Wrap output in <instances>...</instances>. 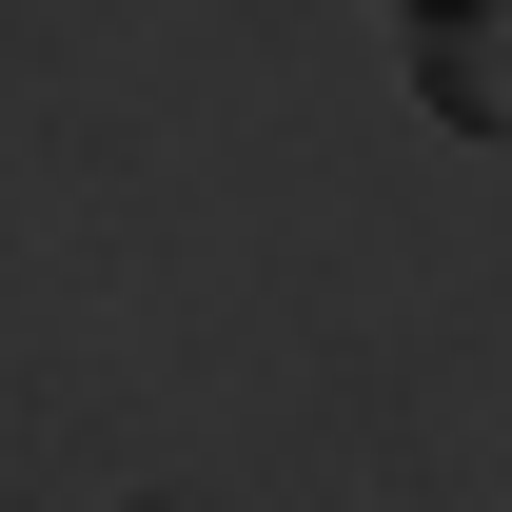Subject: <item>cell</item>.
Segmentation results:
<instances>
[{"mask_svg": "<svg viewBox=\"0 0 512 512\" xmlns=\"http://www.w3.org/2000/svg\"><path fill=\"white\" fill-rule=\"evenodd\" d=\"M414 99L453 138H512V0H414Z\"/></svg>", "mask_w": 512, "mask_h": 512, "instance_id": "1", "label": "cell"}]
</instances>
